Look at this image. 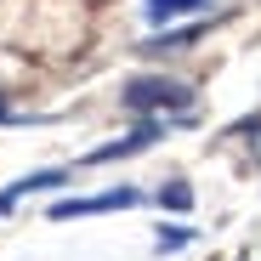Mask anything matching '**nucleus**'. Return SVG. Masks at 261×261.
<instances>
[{
  "label": "nucleus",
  "mask_w": 261,
  "mask_h": 261,
  "mask_svg": "<svg viewBox=\"0 0 261 261\" xmlns=\"http://www.w3.org/2000/svg\"><path fill=\"white\" fill-rule=\"evenodd\" d=\"M119 102H125L130 114H153V108H188L193 91L176 85V80H130L125 91H119Z\"/></svg>",
  "instance_id": "nucleus-1"
},
{
  "label": "nucleus",
  "mask_w": 261,
  "mask_h": 261,
  "mask_svg": "<svg viewBox=\"0 0 261 261\" xmlns=\"http://www.w3.org/2000/svg\"><path fill=\"white\" fill-rule=\"evenodd\" d=\"M142 193L137 188H108V193H91V199H57L51 204V222H68V216H102V210H130Z\"/></svg>",
  "instance_id": "nucleus-2"
},
{
  "label": "nucleus",
  "mask_w": 261,
  "mask_h": 261,
  "mask_svg": "<svg viewBox=\"0 0 261 261\" xmlns=\"http://www.w3.org/2000/svg\"><path fill=\"white\" fill-rule=\"evenodd\" d=\"M159 119H142L137 125V137H119V142H102L97 153H91V165H108V159H125V153H137V148H148V142H159Z\"/></svg>",
  "instance_id": "nucleus-3"
},
{
  "label": "nucleus",
  "mask_w": 261,
  "mask_h": 261,
  "mask_svg": "<svg viewBox=\"0 0 261 261\" xmlns=\"http://www.w3.org/2000/svg\"><path fill=\"white\" fill-rule=\"evenodd\" d=\"M68 182V170H34V176H23V182H12L6 193H0V216H6L23 193H51V188H63Z\"/></svg>",
  "instance_id": "nucleus-4"
},
{
  "label": "nucleus",
  "mask_w": 261,
  "mask_h": 261,
  "mask_svg": "<svg viewBox=\"0 0 261 261\" xmlns=\"http://www.w3.org/2000/svg\"><path fill=\"white\" fill-rule=\"evenodd\" d=\"M210 0H142V12L153 23H170V17H188V12H204Z\"/></svg>",
  "instance_id": "nucleus-5"
},
{
  "label": "nucleus",
  "mask_w": 261,
  "mask_h": 261,
  "mask_svg": "<svg viewBox=\"0 0 261 261\" xmlns=\"http://www.w3.org/2000/svg\"><path fill=\"white\" fill-rule=\"evenodd\" d=\"M193 40H199V29H176V34H159V40H148L142 51H188Z\"/></svg>",
  "instance_id": "nucleus-6"
},
{
  "label": "nucleus",
  "mask_w": 261,
  "mask_h": 261,
  "mask_svg": "<svg viewBox=\"0 0 261 261\" xmlns=\"http://www.w3.org/2000/svg\"><path fill=\"white\" fill-rule=\"evenodd\" d=\"M159 204L165 210H193V188L188 182H170V188H159Z\"/></svg>",
  "instance_id": "nucleus-7"
},
{
  "label": "nucleus",
  "mask_w": 261,
  "mask_h": 261,
  "mask_svg": "<svg viewBox=\"0 0 261 261\" xmlns=\"http://www.w3.org/2000/svg\"><path fill=\"white\" fill-rule=\"evenodd\" d=\"M188 239H193L188 227H165V233H159V250H182Z\"/></svg>",
  "instance_id": "nucleus-8"
}]
</instances>
